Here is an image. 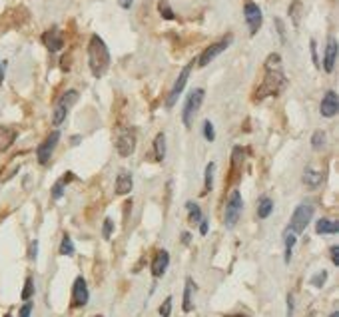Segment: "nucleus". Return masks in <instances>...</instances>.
Instances as JSON below:
<instances>
[{
	"label": "nucleus",
	"mask_w": 339,
	"mask_h": 317,
	"mask_svg": "<svg viewBox=\"0 0 339 317\" xmlns=\"http://www.w3.org/2000/svg\"><path fill=\"white\" fill-rule=\"evenodd\" d=\"M288 86V78L281 70V56L279 54H270L266 60V78L259 84L255 92V100H264L268 96H277L279 92Z\"/></svg>",
	"instance_id": "nucleus-1"
},
{
	"label": "nucleus",
	"mask_w": 339,
	"mask_h": 317,
	"mask_svg": "<svg viewBox=\"0 0 339 317\" xmlns=\"http://www.w3.org/2000/svg\"><path fill=\"white\" fill-rule=\"evenodd\" d=\"M88 64L96 78H102L106 70L110 68V50L98 34H92L88 42Z\"/></svg>",
	"instance_id": "nucleus-2"
},
{
	"label": "nucleus",
	"mask_w": 339,
	"mask_h": 317,
	"mask_svg": "<svg viewBox=\"0 0 339 317\" xmlns=\"http://www.w3.org/2000/svg\"><path fill=\"white\" fill-rule=\"evenodd\" d=\"M314 214H316L314 204H309V202L299 204L297 207H295L294 216H292V222H290V226H288V231H292L294 235L301 233V231H305V227L309 226Z\"/></svg>",
	"instance_id": "nucleus-3"
},
{
	"label": "nucleus",
	"mask_w": 339,
	"mask_h": 317,
	"mask_svg": "<svg viewBox=\"0 0 339 317\" xmlns=\"http://www.w3.org/2000/svg\"><path fill=\"white\" fill-rule=\"evenodd\" d=\"M76 100H78V92L76 90H66L60 96V100L56 102V108H54V116H52L54 126H60V124L66 120L68 112H70V108L76 104Z\"/></svg>",
	"instance_id": "nucleus-4"
},
{
	"label": "nucleus",
	"mask_w": 339,
	"mask_h": 317,
	"mask_svg": "<svg viewBox=\"0 0 339 317\" xmlns=\"http://www.w3.org/2000/svg\"><path fill=\"white\" fill-rule=\"evenodd\" d=\"M203 96H205L203 88H196V90H192V94L188 96L186 106H184V112H181V120H184V126H186V128H190V126H192L194 116L198 114L200 106H202Z\"/></svg>",
	"instance_id": "nucleus-5"
},
{
	"label": "nucleus",
	"mask_w": 339,
	"mask_h": 317,
	"mask_svg": "<svg viewBox=\"0 0 339 317\" xmlns=\"http://www.w3.org/2000/svg\"><path fill=\"white\" fill-rule=\"evenodd\" d=\"M242 207H244L242 194L238 190H233L229 194V200H227L226 204V212H224V224H226V227H233L238 224V220L242 216Z\"/></svg>",
	"instance_id": "nucleus-6"
},
{
	"label": "nucleus",
	"mask_w": 339,
	"mask_h": 317,
	"mask_svg": "<svg viewBox=\"0 0 339 317\" xmlns=\"http://www.w3.org/2000/svg\"><path fill=\"white\" fill-rule=\"evenodd\" d=\"M116 150L122 158L132 156L136 150V132L132 128H120L116 134Z\"/></svg>",
	"instance_id": "nucleus-7"
},
{
	"label": "nucleus",
	"mask_w": 339,
	"mask_h": 317,
	"mask_svg": "<svg viewBox=\"0 0 339 317\" xmlns=\"http://www.w3.org/2000/svg\"><path fill=\"white\" fill-rule=\"evenodd\" d=\"M231 40H233V36L231 34H227L226 38H222L220 42H216V44H212V46H207L205 50L202 52V56L198 58V66H207L216 56H220L224 50H226L227 46L231 44Z\"/></svg>",
	"instance_id": "nucleus-8"
},
{
	"label": "nucleus",
	"mask_w": 339,
	"mask_h": 317,
	"mask_svg": "<svg viewBox=\"0 0 339 317\" xmlns=\"http://www.w3.org/2000/svg\"><path fill=\"white\" fill-rule=\"evenodd\" d=\"M244 16H246V22H248V26H249V34H251V36H255V34H257V30L262 28V20H264L259 6H257L255 2L248 0V2H246V6H244Z\"/></svg>",
	"instance_id": "nucleus-9"
},
{
	"label": "nucleus",
	"mask_w": 339,
	"mask_h": 317,
	"mask_svg": "<svg viewBox=\"0 0 339 317\" xmlns=\"http://www.w3.org/2000/svg\"><path fill=\"white\" fill-rule=\"evenodd\" d=\"M192 68H194V62H190V64H188V66L180 72V76H178V80H176L174 88H172L170 94H168V100H166V106H168V108H174V104L178 102L180 94L184 92V88H186V82H188V76H190Z\"/></svg>",
	"instance_id": "nucleus-10"
},
{
	"label": "nucleus",
	"mask_w": 339,
	"mask_h": 317,
	"mask_svg": "<svg viewBox=\"0 0 339 317\" xmlns=\"http://www.w3.org/2000/svg\"><path fill=\"white\" fill-rule=\"evenodd\" d=\"M88 285L84 277H76L74 285H72V307H84L88 303Z\"/></svg>",
	"instance_id": "nucleus-11"
},
{
	"label": "nucleus",
	"mask_w": 339,
	"mask_h": 317,
	"mask_svg": "<svg viewBox=\"0 0 339 317\" xmlns=\"http://www.w3.org/2000/svg\"><path fill=\"white\" fill-rule=\"evenodd\" d=\"M58 140H60V132H52V134L38 146V150H36V158H38V162H40L42 166L48 164V160H50V156H52V152H54Z\"/></svg>",
	"instance_id": "nucleus-12"
},
{
	"label": "nucleus",
	"mask_w": 339,
	"mask_h": 317,
	"mask_svg": "<svg viewBox=\"0 0 339 317\" xmlns=\"http://www.w3.org/2000/svg\"><path fill=\"white\" fill-rule=\"evenodd\" d=\"M337 108H339L337 94H335L333 90H329L325 96H323V100H321L319 112H321V116H325V118H333V116L337 114Z\"/></svg>",
	"instance_id": "nucleus-13"
},
{
	"label": "nucleus",
	"mask_w": 339,
	"mask_h": 317,
	"mask_svg": "<svg viewBox=\"0 0 339 317\" xmlns=\"http://www.w3.org/2000/svg\"><path fill=\"white\" fill-rule=\"evenodd\" d=\"M42 42L50 52H58L62 46H64V38H62V32L58 28H52L42 34Z\"/></svg>",
	"instance_id": "nucleus-14"
},
{
	"label": "nucleus",
	"mask_w": 339,
	"mask_h": 317,
	"mask_svg": "<svg viewBox=\"0 0 339 317\" xmlns=\"http://www.w3.org/2000/svg\"><path fill=\"white\" fill-rule=\"evenodd\" d=\"M335 60H337V40L329 38L327 46H325V58H323V68H325V72H329V74L333 72Z\"/></svg>",
	"instance_id": "nucleus-15"
},
{
	"label": "nucleus",
	"mask_w": 339,
	"mask_h": 317,
	"mask_svg": "<svg viewBox=\"0 0 339 317\" xmlns=\"http://www.w3.org/2000/svg\"><path fill=\"white\" fill-rule=\"evenodd\" d=\"M168 266H170V253L166 249H160L156 253V257H154V261H152V275L154 277H162L166 273V270H168Z\"/></svg>",
	"instance_id": "nucleus-16"
},
{
	"label": "nucleus",
	"mask_w": 339,
	"mask_h": 317,
	"mask_svg": "<svg viewBox=\"0 0 339 317\" xmlns=\"http://www.w3.org/2000/svg\"><path fill=\"white\" fill-rule=\"evenodd\" d=\"M301 180H303V183H305L309 190H316V188H319L321 180H323V174H321L319 170H316V168L307 166V168L303 170V176H301Z\"/></svg>",
	"instance_id": "nucleus-17"
},
{
	"label": "nucleus",
	"mask_w": 339,
	"mask_h": 317,
	"mask_svg": "<svg viewBox=\"0 0 339 317\" xmlns=\"http://www.w3.org/2000/svg\"><path fill=\"white\" fill-rule=\"evenodd\" d=\"M16 140V130L8 126H0V152H6Z\"/></svg>",
	"instance_id": "nucleus-18"
},
{
	"label": "nucleus",
	"mask_w": 339,
	"mask_h": 317,
	"mask_svg": "<svg viewBox=\"0 0 339 317\" xmlns=\"http://www.w3.org/2000/svg\"><path fill=\"white\" fill-rule=\"evenodd\" d=\"M130 192H132V176L126 174V172L118 174V178H116V194L118 196H126Z\"/></svg>",
	"instance_id": "nucleus-19"
},
{
	"label": "nucleus",
	"mask_w": 339,
	"mask_h": 317,
	"mask_svg": "<svg viewBox=\"0 0 339 317\" xmlns=\"http://www.w3.org/2000/svg\"><path fill=\"white\" fill-rule=\"evenodd\" d=\"M271 212H273V200L268 198V196L259 198V202H257V218L266 220V218H270Z\"/></svg>",
	"instance_id": "nucleus-20"
},
{
	"label": "nucleus",
	"mask_w": 339,
	"mask_h": 317,
	"mask_svg": "<svg viewBox=\"0 0 339 317\" xmlns=\"http://www.w3.org/2000/svg\"><path fill=\"white\" fill-rule=\"evenodd\" d=\"M337 222H331L327 218H321L319 222L316 224V231L317 233H337Z\"/></svg>",
	"instance_id": "nucleus-21"
},
{
	"label": "nucleus",
	"mask_w": 339,
	"mask_h": 317,
	"mask_svg": "<svg viewBox=\"0 0 339 317\" xmlns=\"http://www.w3.org/2000/svg\"><path fill=\"white\" fill-rule=\"evenodd\" d=\"M194 289H196V285H194L192 277H188L186 279V287H184V311H192V295H194Z\"/></svg>",
	"instance_id": "nucleus-22"
},
{
	"label": "nucleus",
	"mask_w": 339,
	"mask_h": 317,
	"mask_svg": "<svg viewBox=\"0 0 339 317\" xmlns=\"http://www.w3.org/2000/svg\"><path fill=\"white\" fill-rule=\"evenodd\" d=\"M154 154H156L158 162H164V158H166V136H164V132H160L154 140Z\"/></svg>",
	"instance_id": "nucleus-23"
},
{
	"label": "nucleus",
	"mask_w": 339,
	"mask_h": 317,
	"mask_svg": "<svg viewBox=\"0 0 339 317\" xmlns=\"http://www.w3.org/2000/svg\"><path fill=\"white\" fill-rule=\"evenodd\" d=\"M301 12H303L301 2H299V0H294L292 6H290V18H292V22H294L295 28H299V24H301Z\"/></svg>",
	"instance_id": "nucleus-24"
},
{
	"label": "nucleus",
	"mask_w": 339,
	"mask_h": 317,
	"mask_svg": "<svg viewBox=\"0 0 339 317\" xmlns=\"http://www.w3.org/2000/svg\"><path fill=\"white\" fill-rule=\"evenodd\" d=\"M186 207L190 209V222H192V224H200V222H202V209H200V205L188 202Z\"/></svg>",
	"instance_id": "nucleus-25"
},
{
	"label": "nucleus",
	"mask_w": 339,
	"mask_h": 317,
	"mask_svg": "<svg viewBox=\"0 0 339 317\" xmlns=\"http://www.w3.org/2000/svg\"><path fill=\"white\" fill-rule=\"evenodd\" d=\"M158 10H160V14H162V18H166V20H174V18H176V14H174V10L170 8L168 0H160Z\"/></svg>",
	"instance_id": "nucleus-26"
},
{
	"label": "nucleus",
	"mask_w": 339,
	"mask_h": 317,
	"mask_svg": "<svg viewBox=\"0 0 339 317\" xmlns=\"http://www.w3.org/2000/svg\"><path fill=\"white\" fill-rule=\"evenodd\" d=\"M294 246H295V235L292 231H288L285 233V263H290L292 261V251H294Z\"/></svg>",
	"instance_id": "nucleus-27"
},
{
	"label": "nucleus",
	"mask_w": 339,
	"mask_h": 317,
	"mask_svg": "<svg viewBox=\"0 0 339 317\" xmlns=\"http://www.w3.org/2000/svg\"><path fill=\"white\" fill-rule=\"evenodd\" d=\"M214 170H216V166L210 162L205 166V192H210L214 188Z\"/></svg>",
	"instance_id": "nucleus-28"
},
{
	"label": "nucleus",
	"mask_w": 339,
	"mask_h": 317,
	"mask_svg": "<svg viewBox=\"0 0 339 317\" xmlns=\"http://www.w3.org/2000/svg\"><path fill=\"white\" fill-rule=\"evenodd\" d=\"M60 253H62V255H74V244H72L70 235H64V237H62V244H60Z\"/></svg>",
	"instance_id": "nucleus-29"
},
{
	"label": "nucleus",
	"mask_w": 339,
	"mask_h": 317,
	"mask_svg": "<svg viewBox=\"0 0 339 317\" xmlns=\"http://www.w3.org/2000/svg\"><path fill=\"white\" fill-rule=\"evenodd\" d=\"M32 295H34V281H32V277H26V283H24L22 289V299L24 301H30Z\"/></svg>",
	"instance_id": "nucleus-30"
},
{
	"label": "nucleus",
	"mask_w": 339,
	"mask_h": 317,
	"mask_svg": "<svg viewBox=\"0 0 339 317\" xmlns=\"http://www.w3.org/2000/svg\"><path fill=\"white\" fill-rule=\"evenodd\" d=\"M203 138H205L207 142H214V140H216V130H214V124H212L210 120L203 122Z\"/></svg>",
	"instance_id": "nucleus-31"
},
{
	"label": "nucleus",
	"mask_w": 339,
	"mask_h": 317,
	"mask_svg": "<svg viewBox=\"0 0 339 317\" xmlns=\"http://www.w3.org/2000/svg\"><path fill=\"white\" fill-rule=\"evenodd\" d=\"M323 144H325V132H323V130L314 132V136H311V146H314L316 150H319Z\"/></svg>",
	"instance_id": "nucleus-32"
},
{
	"label": "nucleus",
	"mask_w": 339,
	"mask_h": 317,
	"mask_svg": "<svg viewBox=\"0 0 339 317\" xmlns=\"http://www.w3.org/2000/svg\"><path fill=\"white\" fill-rule=\"evenodd\" d=\"M62 192H64V180H58L54 183V188H52V198H54V200H60V198H62Z\"/></svg>",
	"instance_id": "nucleus-33"
},
{
	"label": "nucleus",
	"mask_w": 339,
	"mask_h": 317,
	"mask_svg": "<svg viewBox=\"0 0 339 317\" xmlns=\"http://www.w3.org/2000/svg\"><path fill=\"white\" fill-rule=\"evenodd\" d=\"M112 229H114L112 220L106 218V220H104V227H102V235H104V240H110V237H112Z\"/></svg>",
	"instance_id": "nucleus-34"
},
{
	"label": "nucleus",
	"mask_w": 339,
	"mask_h": 317,
	"mask_svg": "<svg viewBox=\"0 0 339 317\" xmlns=\"http://www.w3.org/2000/svg\"><path fill=\"white\" fill-rule=\"evenodd\" d=\"M170 313H172V297H166V301H164L162 307H160V315L170 317Z\"/></svg>",
	"instance_id": "nucleus-35"
},
{
	"label": "nucleus",
	"mask_w": 339,
	"mask_h": 317,
	"mask_svg": "<svg viewBox=\"0 0 339 317\" xmlns=\"http://www.w3.org/2000/svg\"><path fill=\"white\" fill-rule=\"evenodd\" d=\"M325 279H327V272H321V273H317L316 277L311 279V283H314L316 287H321V285L325 283Z\"/></svg>",
	"instance_id": "nucleus-36"
},
{
	"label": "nucleus",
	"mask_w": 339,
	"mask_h": 317,
	"mask_svg": "<svg viewBox=\"0 0 339 317\" xmlns=\"http://www.w3.org/2000/svg\"><path fill=\"white\" fill-rule=\"evenodd\" d=\"M32 307H34V305H32L30 301H26L22 307H20V317H30V313H32Z\"/></svg>",
	"instance_id": "nucleus-37"
},
{
	"label": "nucleus",
	"mask_w": 339,
	"mask_h": 317,
	"mask_svg": "<svg viewBox=\"0 0 339 317\" xmlns=\"http://www.w3.org/2000/svg\"><path fill=\"white\" fill-rule=\"evenodd\" d=\"M329 253H331V261H333V266H339V248L337 246H331Z\"/></svg>",
	"instance_id": "nucleus-38"
},
{
	"label": "nucleus",
	"mask_w": 339,
	"mask_h": 317,
	"mask_svg": "<svg viewBox=\"0 0 339 317\" xmlns=\"http://www.w3.org/2000/svg\"><path fill=\"white\" fill-rule=\"evenodd\" d=\"M275 26H277V32L281 36V42H285V30H283V22L279 18H275Z\"/></svg>",
	"instance_id": "nucleus-39"
},
{
	"label": "nucleus",
	"mask_w": 339,
	"mask_h": 317,
	"mask_svg": "<svg viewBox=\"0 0 339 317\" xmlns=\"http://www.w3.org/2000/svg\"><path fill=\"white\" fill-rule=\"evenodd\" d=\"M36 255H38V242L34 240V242L30 244V259H36Z\"/></svg>",
	"instance_id": "nucleus-40"
},
{
	"label": "nucleus",
	"mask_w": 339,
	"mask_h": 317,
	"mask_svg": "<svg viewBox=\"0 0 339 317\" xmlns=\"http://www.w3.org/2000/svg\"><path fill=\"white\" fill-rule=\"evenodd\" d=\"M294 315V295H288V317Z\"/></svg>",
	"instance_id": "nucleus-41"
},
{
	"label": "nucleus",
	"mask_w": 339,
	"mask_h": 317,
	"mask_svg": "<svg viewBox=\"0 0 339 317\" xmlns=\"http://www.w3.org/2000/svg\"><path fill=\"white\" fill-rule=\"evenodd\" d=\"M311 56H314V64L319 68V58H317V48H316V40H311Z\"/></svg>",
	"instance_id": "nucleus-42"
},
{
	"label": "nucleus",
	"mask_w": 339,
	"mask_h": 317,
	"mask_svg": "<svg viewBox=\"0 0 339 317\" xmlns=\"http://www.w3.org/2000/svg\"><path fill=\"white\" fill-rule=\"evenodd\" d=\"M132 2H134V0H118V4H120L124 10H128V8L132 6Z\"/></svg>",
	"instance_id": "nucleus-43"
},
{
	"label": "nucleus",
	"mask_w": 339,
	"mask_h": 317,
	"mask_svg": "<svg viewBox=\"0 0 339 317\" xmlns=\"http://www.w3.org/2000/svg\"><path fill=\"white\" fill-rule=\"evenodd\" d=\"M200 233H202V235H205V233H207V222H205V220H202V222H200Z\"/></svg>",
	"instance_id": "nucleus-44"
},
{
	"label": "nucleus",
	"mask_w": 339,
	"mask_h": 317,
	"mask_svg": "<svg viewBox=\"0 0 339 317\" xmlns=\"http://www.w3.org/2000/svg\"><path fill=\"white\" fill-rule=\"evenodd\" d=\"M4 70H6V62L0 64V84H2V80H4Z\"/></svg>",
	"instance_id": "nucleus-45"
},
{
	"label": "nucleus",
	"mask_w": 339,
	"mask_h": 317,
	"mask_svg": "<svg viewBox=\"0 0 339 317\" xmlns=\"http://www.w3.org/2000/svg\"><path fill=\"white\" fill-rule=\"evenodd\" d=\"M331 317H339V311H333V313H331Z\"/></svg>",
	"instance_id": "nucleus-46"
},
{
	"label": "nucleus",
	"mask_w": 339,
	"mask_h": 317,
	"mask_svg": "<svg viewBox=\"0 0 339 317\" xmlns=\"http://www.w3.org/2000/svg\"><path fill=\"white\" fill-rule=\"evenodd\" d=\"M227 317H244V315H227Z\"/></svg>",
	"instance_id": "nucleus-47"
},
{
	"label": "nucleus",
	"mask_w": 339,
	"mask_h": 317,
	"mask_svg": "<svg viewBox=\"0 0 339 317\" xmlns=\"http://www.w3.org/2000/svg\"><path fill=\"white\" fill-rule=\"evenodd\" d=\"M4 317H12V315H10V313H6V315H4Z\"/></svg>",
	"instance_id": "nucleus-48"
},
{
	"label": "nucleus",
	"mask_w": 339,
	"mask_h": 317,
	"mask_svg": "<svg viewBox=\"0 0 339 317\" xmlns=\"http://www.w3.org/2000/svg\"><path fill=\"white\" fill-rule=\"evenodd\" d=\"M96 317H102V315H96Z\"/></svg>",
	"instance_id": "nucleus-49"
}]
</instances>
